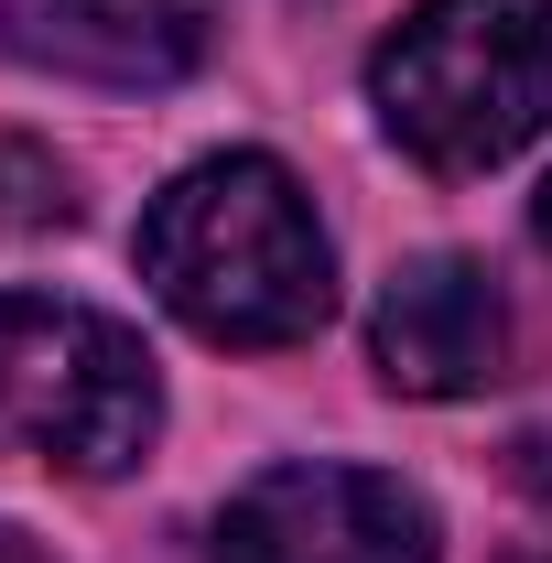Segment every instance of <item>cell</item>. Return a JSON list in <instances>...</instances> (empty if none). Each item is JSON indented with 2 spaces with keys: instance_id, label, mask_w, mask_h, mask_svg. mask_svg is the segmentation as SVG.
Here are the masks:
<instances>
[{
  "instance_id": "1",
  "label": "cell",
  "mask_w": 552,
  "mask_h": 563,
  "mask_svg": "<svg viewBox=\"0 0 552 563\" xmlns=\"http://www.w3.org/2000/svg\"><path fill=\"white\" fill-rule=\"evenodd\" d=\"M141 282L207 347H292L336 303V250L272 152H207L141 207Z\"/></svg>"
},
{
  "instance_id": "2",
  "label": "cell",
  "mask_w": 552,
  "mask_h": 563,
  "mask_svg": "<svg viewBox=\"0 0 552 563\" xmlns=\"http://www.w3.org/2000/svg\"><path fill=\"white\" fill-rule=\"evenodd\" d=\"M368 98L422 174H498L552 131V0H412Z\"/></svg>"
},
{
  "instance_id": "3",
  "label": "cell",
  "mask_w": 552,
  "mask_h": 563,
  "mask_svg": "<svg viewBox=\"0 0 552 563\" xmlns=\"http://www.w3.org/2000/svg\"><path fill=\"white\" fill-rule=\"evenodd\" d=\"M163 433V379L120 314L76 292H0V466L120 477Z\"/></svg>"
},
{
  "instance_id": "4",
  "label": "cell",
  "mask_w": 552,
  "mask_h": 563,
  "mask_svg": "<svg viewBox=\"0 0 552 563\" xmlns=\"http://www.w3.org/2000/svg\"><path fill=\"white\" fill-rule=\"evenodd\" d=\"M217 563H433V509L379 466H261L217 509Z\"/></svg>"
},
{
  "instance_id": "5",
  "label": "cell",
  "mask_w": 552,
  "mask_h": 563,
  "mask_svg": "<svg viewBox=\"0 0 552 563\" xmlns=\"http://www.w3.org/2000/svg\"><path fill=\"white\" fill-rule=\"evenodd\" d=\"M509 347H520L509 292H498L477 261H455V250L401 261V272L379 282V303H368V357H379V379L412 390V401L498 390V379H509Z\"/></svg>"
},
{
  "instance_id": "6",
  "label": "cell",
  "mask_w": 552,
  "mask_h": 563,
  "mask_svg": "<svg viewBox=\"0 0 552 563\" xmlns=\"http://www.w3.org/2000/svg\"><path fill=\"white\" fill-rule=\"evenodd\" d=\"M0 44L98 87H174L207 55V22L196 0H0Z\"/></svg>"
},
{
  "instance_id": "7",
  "label": "cell",
  "mask_w": 552,
  "mask_h": 563,
  "mask_svg": "<svg viewBox=\"0 0 552 563\" xmlns=\"http://www.w3.org/2000/svg\"><path fill=\"white\" fill-rule=\"evenodd\" d=\"M0 563H44V553H33V542H22V531H11V520H0Z\"/></svg>"
},
{
  "instance_id": "8",
  "label": "cell",
  "mask_w": 552,
  "mask_h": 563,
  "mask_svg": "<svg viewBox=\"0 0 552 563\" xmlns=\"http://www.w3.org/2000/svg\"><path fill=\"white\" fill-rule=\"evenodd\" d=\"M531 228H542V250H552V185H542V196H531Z\"/></svg>"
},
{
  "instance_id": "9",
  "label": "cell",
  "mask_w": 552,
  "mask_h": 563,
  "mask_svg": "<svg viewBox=\"0 0 552 563\" xmlns=\"http://www.w3.org/2000/svg\"><path fill=\"white\" fill-rule=\"evenodd\" d=\"M531 563H552V553H531Z\"/></svg>"
}]
</instances>
